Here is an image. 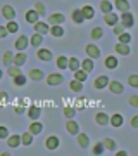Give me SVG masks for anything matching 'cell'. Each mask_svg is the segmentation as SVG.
Returning a JSON list of instances; mask_svg holds the SVG:
<instances>
[{"label": "cell", "mask_w": 138, "mask_h": 156, "mask_svg": "<svg viewBox=\"0 0 138 156\" xmlns=\"http://www.w3.org/2000/svg\"><path fill=\"white\" fill-rule=\"evenodd\" d=\"M121 24L124 28H131L135 24V19H133V14L130 11L128 12H121Z\"/></svg>", "instance_id": "cell-1"}, {"label": "cell", "mask_w": 138, "mask_h": 156, "mask_svg": "<svg viewBox=\"0 0 138 156\" xmlns=\"http://www.w3.org/2000/svg\"><path fill=\"white\" fill-rule=\"evenodd\" d=\"M85 50H86V56H88L90 59H99L100 57V49L93 44H88Z\"/></svg>", "instance_id": "cell-2"}, {"label": "cell", "mask_w": 138, "mask_h": 156, "mask_svg": "<svg viewBox=\"0 0 138 156\" xmlns=\"http://www.w3.org/2000/svg\"><path fill=\"white\" fill-rule=\"evenodd\" d=\"M62 82H64V76H62V75H59V73H52V75H49V76H47V83L52 85V87H55V85H61Z\"/></svg>", "instance_id": "cell-3"}, {"label": "cell", "mask_w": 138, "mask_h": 156, "mask_svg": "<svg viewBox=\"0 0 138 156\" xmlns=\"http://www.w3.org/2000/svg\"><path fill=\"white\" fill-rule=\"evenodd\" d=\"M66 130L69 132V134H72V135H78V134H79V125H78V123L74 122V120H71V118H67Z\"/></svg>", "instance_id": "cell-4"}, {"label": "cell", "mask_w": 138, "mask_h": 156, "mask_svg": "<svg viewBox=\"0 0 138 156\" xmlns=\"http://www.w3.org/2000/svg\"><path fill=\"white\" fill-rule=\"evenodd\" d=\"M2 16L9 19V21H14V17H16V11H14V7L12 5H4L2 7Z\"/></svg>", "instance_id": "cell-5"}, {"label": "cell", "mask_w": 138, "mask_h": 156, "mask_svg": "<svg viewBox=\"0 0 138 156\" xmlns=\"http://www.w3.org/2000/svg\"><path fill=\"white\" fill-rule=\"evenodd\" d=\"M110 89V92L112 94H123V90H124V87H123L121 82H117V80H114V82H109V85H107Z\"/></svg>", "instance_id": "cell-6"}, {"label": "cell", "mask_w": 138, "mask_h": 156, "mask_svg": "<svg viewBox=\"0 0 138 156\" xmlns=\"http://www.w3.org/2000/svg\"><path fill=\"white\" fill-rule=\"evenodd\" d=\"M95 122L99 123V125H102V127H105V125L110 123V116L105 115V113H97V115H95Z\"/></svg>", "instance_id": "cell-7"}, {"label": "cell", "mask_w": 138, "mask_h": 156, "mask_svg": "<svg viewBox=\"0 0 138 156\" xmlns=\"http://www.w3.org/2000/svg\"><path fill=\"white\" fill-rule=\"evenodd\" d=\"M64 19H66V17L62 16L61 12H55V14H52V16L49 17V24H52V26H55V24H62Z\"/></svg>", "instance_id": "cell-8"}, {"label": "cell", "mask_w": 138, "mask_h": 156, "mask_svg": "<svg viewBox=\"0 0 138 156\" xmlns=\"http://www.w3.org/2000/svg\"><path fill=\"white\" fill-rule=\"evenodd\" d=\"M33 26H35V31L40 33V35H45V33H49V31H50L49 24H45V23H42V21H36Z\"/></svg>", "instance_id": "cell-9"}, {"label": "cell", "mask_w": 138, "mask_h": 156, "mask_svg": "<svg viewBox=\"0 0 138 156\" xmlns=\"http://www.w3.org/2000/svg\"><path fill=\"white\" fill-rule=\"evenodd\" d=\"M109 85V78L107 76H99V78H95V82H93V87L95 89H105Z\"/></svg>", "instance_id": "cell-10"}, {"label": "cell", "mask_w": 138, "mask_h": 156, "mask_svg": "<svg viewBox=\"0 0 138 156\" xmlns=\"http://www.w3.org/2000/svg\"><path fill=\"white\" fill-rule=\"evenodd\" d=\"M28 76L31 78L33 82H42L45 75H43V71H42V69H36V68H35V69H31V71H29V75H28Z\"/></svg>", "instance_id": "cell-11"}, {"label": "cell", "mask_w": 138, "mask_h": 156, "mask_svg": "<svg viewBox=\"0 0 138 156\" xmlns=\"http://www.w3.org/2000/svg\"><path fill=\"white\" fill-rule=\"evenodd\" d=\"M47 149H50V151H54V149H57L59 147V137H55V135H50L49 139H47Z\"/></svg>", "instance_id": "cell-12"}, {"label": "cell", "mask_w": 138, "mask_h": 156, "mask_svg": "<svg viewBox=\"0 0 138 156\" xmlns=\"http://www.w3.org/2000/svg\"><path fill=\"white\" fill-rule=\"evenodd\" d=\"M123 122H124V118H123V115H119V113H116V115L110 116V125H112V127L119 128L123 125Z\"/></svg>", "instance_id": "cell-13"}, {"label": "cell", "mask_w": 138, "mask_h": 156, "mask_svg": "<svg viewBox=\"0 0 138 156\" xmlns=\"http://www.w3.org/2000/svg\"><path fill=\"white\" fill-rule=\"evenodd\" d=\"M36 56H38L40 61H50V59H52V52H50L49 49H40L38 52H36Z\"/></svg>", "instance_id": "cell-14"}, {"label": "cell", "mask_w": 138, "mask_h": 156, "mask_svg": "<svg viewBox=\"0 0 138 156\" xmlns=\"http://www.w3.org/2000/svg\"><path fill=\"white\" fill-rule=\"evenodd\" d=\"M116 52L117 54H121V56H128L131 50H130V47H128V44H116Z\"/></svg>", "instance_id": "cell-15"}, {"label": "cell", "mask_w": 138, "mask_h": 156, "mask_svg": "<svg viewBox=\"0 0 138 156\" xmlns=\"http://www.w3.org/2000/svg\"><path fill=\"white\" fill-rule=\"evenodd\" d=\"M38 17H40V14L35 11V9H33V11H28L26 12V21L31 23V24H35V23L38 21Z\"/></svg>", "instance_id": "cell-16"}, {"label": "cell", "mask_w": 138, "mask_h": 156, "mask_svg": "<svg viewBox=\"0 0 138 156\" xmlns=\"http://www.w3.org/2000/svg\"><path fill=\"white\" fill-rule=\"evenodd\" d=\"M104 21L105 24H117V16L116 14H112V12H107V14H104Z\"/></svg>", "instance_id": "cell-17"}, {"label": "cell", "mask_w": 138, "mask_h": 156, "mask_svg": "<svg viewBox=\"0 0 138 156\" xmlns=\"http://www.w3.org/2000/svg\"><path fill=\"white\" fill-rule=\"evenodd\" d=\"M72 21L76 23V24H79V23L85 21V16H83L81 9H74V11H72Z\"/></svg>", "instance_id": "cell-18"}, {"label": "cell", "mask_w": 138, "mask_h": 156, "mask_svg": "<svg viewBox=\"0 0 138 156\" xmlns=\"http://www.w3.org/2000/svg\"><path fill=\"white\" fill-rule=\"evenodd\" d=\"M42 130H43V125H42V123H38V122H33L31 125H29V132H31L33 135L42 134Z\"/></svg>", "instance_id": "cell-19"}, {"label": "cell", "mask_w": 138, "mask_h": 156, "mask_svg": "<svg viewBox=\"0 0 138 156\" xmlns=\"http://www.w3.org/2000/svg\"><path fill=\"white\" fill-rule=\"evenodd\" d=\"M26 47H28V37H24V35H22V37H19V38H17L16 49L17 50H24Z\"/></svg>", "instance_id": "cell-20"}, {"label": "cell", "mask_w": 138, "mask_h": 156, "mask_svg": "<svg viewBox=\"0 0 138 156\" xmlns=\"http://www.w3.org/2000/svg\"><path fill=\"white\" fill-rule=\"evenodd\" d=\"M14 56H16V54H12L11 50H5V52H4V64H5V66H12Z\"/></svg>", "instance_id": "cell-21"}, {"label": "cell", "mask_w": 138, "mask_h": 156, "mask_svg": "<svg viewBox=\"0 0 138 156\" xmlns=\"http://www.w3.org/2000/svg\"><path fill=\"white\" fill-rule=\"evenodd\" d=\"M40 115H42V109H40V108H36V106H31L29 109H28V116L31 118V120H36Z\"/></svg>", "instance_id": "cell-22"}, {"label": "cell", "mask_w": 138, "mask_h": 156, "mask_svg": "<svg viewBox=\"0 0 138 156\" xmlns=\"http://www.w3.org/2000/svg\"><path fill=\"white\" fill-rule=\"evenodd\" d=\"M116 7L121 12H128L130 11V2L128 0H116Z\"/></svg>", "instance_id": "cell-23"}, {"label": "cell", "mask_w": 138, "mask_h": 156, "mask_svg": "<svg viewBox=\"0 0 138 156\" xmlns=\"http://www.w3.org/2000/svg\"><path fill=\"white\" fill-rule=\"evenodd\" d=\"M26 54H22V52H17L16 56H14V64H16V66H22V64H24V62H26Z\"/></svg>", "instance_id": "cell-24"}, {"label": "cell", "mask_w": 138, "mask_h": 156, "mask_svg": "<svg viewBox=\"0 0 138 156\" xmlns=\"http://www.w3.org/2000/svg\"><path fill=\"white\" fill-rule=\"evenodd\" d=\"M21 144H24V146H31L33 144V134H31V132L22 134L21 135Z\"/></svg>", "instance_id": "cell-25"}, {"label": "cell", "mask_w": 138, "mask_h": 156, "mask_svg": "<svg viewBox=\"0 0 138 156\" xmlns=\"http://www.w3.org/2000/svg\"><path fill=\"white\" fill-rule=\"evenodd\" d=\"M83 12V16H85V19H92V17L95 16V11H93V7H90V5H85L81 9Z\"/></svg>", "instance_id": "cell-26"}, {"label": "cell", "mask_w": 138, "mask_h": 156, "mask_svg": "<svg viewBox=\"0 0 138 156\" xmlns=\"http://www.w3.org/2000/svg\"><path fill=\"white\" fill-rule=\"evenodd\" d=\"M90 37H92L93 40L102 38V37H104V30H102V28H99V26H95V28L92 30V31H90Z\"/></svg>", "instance_id": "cell-27"}, {"label": "cell", "mask_w": 138, "mask_h": 156, "mask_svg": "<svg viewBox=\"0 0 138 156\" xmlns=\"http://www.w3.org/2000/svg\"><path fill=\"white\" fill-rule=\"evenodd\" d=\"M42 42H43V35H40V33H35L33 37L29 38V44L33 45V47H38Z\"/></svg>", "instance_id": "cell-28"}, {"label": "cell", "mask_w": 138, "mask_h": 156, "mask_svg": "<svg viewBox=\"0 0 138 156\" xmlns=\"http://www.w3.org/2000/svg\"><path fill=\"white\" fill-rule=\"evenodd\" d=\"M69 87H71V90H74V92H81L83 90V82H79V80H72V82H69Z\"/></svg>", "instance_id": "cell-29"}, {"label": "cell", "mask_w": 138, "mask_h": 156, "mask_svg": "<svg viewBox=\"0 0 138 156\" xmlns=\"http://www.w3.org/2000/svg\"><path fill=\"white\" fill-rule=\"evenodd\" d=\"M100 11L104 12V14L112 12V4H110L109 0H102V2H100Z\"/></svg>", "instance_id": "cell-30"}, {"label": "cell", "mask_w": 138, "mask_h": 156, "mask_svg": "<svg viewBox=\"0 0 138 156\" xmlns=\"http://www.w3.org/2000/svg\"><path fill=\"white\" fill-rule=\"evenodd\" d=\"M7 144L11 146V147H17V146L21 144V135H11L9 140H7Z\"/></svg>", "instance_id": "cell-31"}, {"label": "cell", "mask_w": 138, "mask_h": 156, "mask_svg": "<svg viewBox=\"0 0 138 156\" xmlns=\"http://www.w3.org/2000/svg\"><path fill=\"white\" fill-rule=\"evenodd\" d=\"M102 144H104L105 149H109V151H114V149H116V142H114V139H110V137L104 139V140H102Z\"/></svg>", "instance_id": "cell-32"}, {"label": "cell", "mask_w": 138, "mask_h": 156, "mask_svg": "<svg viewBox=\"0 0 138 156\" xmlns=\"http://www.w3.org/2000/svg\"><path fill=\"white\" fill-rule=\"evenodd\" d=\"M81 66H83V71H86V73H90L92 69H93V59H85V61L81 62Z\"/></svg>", "instance_id": "cell-33"}, {"label": "cell", "mask_w": 138, "mask_h": 156, "mask_svg": "<svg viewBox=\"0 0 138 156\" xmlns=\"http://www.w3.org/2000/svg\"><path fill=\"white\" fill-rule=\"evenodd\" d=\"M50 33H52V37H62L64 35V28H61V24H55V26L50 28Z\"/></svg>", "instance_id": "cell-34"}, {"label": "cell", "mask_w": 138, "mask_h": 156, "mask_svg": "<svg viewBox=\"0 0 138 156\" xmlns=\"http://www.w3.org/2000/svg\"><path fill=\"white\" fill-rule=\"evenodd\" d=\"M117 66V59L114 56H109L105 59V68H109V69H114Z\"/></svg>", "instance_id": "cell-35"}, {"label": "cell", "mask_w": 138, "mask_h": 156, "mask_svg": "<svg viewBox=\"0 0 138 156\" xmlns=\"http://www.w3.org/2000/svg\"><path fill=\"white\" fill-rule=\"evenodd\" d=\"M88 135H85V134H78V144L81 146L83 149H85V147H86V146H88Z\"/></svg>", "instance_id": "cell-36"}, {"label": "cell", "mask_w": 138, "mask_h": 156, "mask_svg": "<svg viewBox=\"0 0 138 156\" xmlns=\"http://www.w3.org/2000/svg\"><path fill=\"white\" fill-rule=\"evenodd\" d=\"M79 66H81V62L78 61L76 57H71V59H69V69H71V71H76V69H79Z\"/></svg>", "instance_id": "cell-37"}, {"label": "cell", "mask_w": 138, "mask_h": 156, "mask_svg": "<svg viewBox=\"0 0 138 156\" xmlns=\"http://www.w3.org/2000/svg\"><path fill=\"white\" fill-rule=\"evenodd\" d=\"M57 66L61 68V69H66V68L69 66V59H67L66 56H61L57 59Z\"/></svg>", "instance_id": "cell-38"}, {"label": "cell", "mask_w": 138, "mask_h": 156, "mask_svg": "<svg viewBox=\"0 0 138 156\" xmlns=\"http://www.w3.org/2000/svg\"><path fill=\"white\" fill-rule=\"evenodd\" d=\"M86 76H88V73H86V71H81V69H76V71H74V78L79 80V82H85Z\"/></svg>", "instance_id": "cell-39"}, {"label": "cell", "mask_w": 138, "mask_h": 156, "mask_svg": "<svg viewBox=\"0 0 138 156\" xmlns=\"http://www.w3.org/2000/svg\"><path fill=\"white\" fill-rule=\"evenodd\" d=\"M14 83L17 85V87H22V85L26 83V76H24V75H17V76H14Z\"/></svg>", "instance_id": "cell-40"}, {"label": "cell", "mask_w": 138, "mask_h": 156, "mask_svg": "<svg viewBox=\"0 0 138 156\" xmlns=\"http://www.w3.org/2000/svg\"><path fill=\"white\" fill-rule=\"evenodd\" d=\"M17 30H19V24H17L16 21H9V24H7V31H9V33H16Z\"/></svg>", "instance_id": "cell-41"}, {"label": "cell", "mask_w": 138, "mask_h": 156, "mask_svg": "<svg viewBox=\"0 0 138 156\" xmlns=\"http://www.w3.org/2000/svg\"><path fill=\"white\" fill-rule=\"evenodd\" d=\"M128 83L131 85V87H135V89H138V75H130Z\"/></svg>", "instance_id": "cell-42"}, {"label": "cell", "mask_w": 138, "mask_h": 156, "mask_svg": "<svg viewBox=\"0 0 138 156\" xmlns=\"http://www.w3.org/2000/svg\"><path fill=\"white\" fill-rule=\"evenodd\" d=\"M104 149H105L104 144H102V142H97V144L93 146V154H97V156L102 154V153H104Z\"/></svg>", "instance_id": "cell-43"}, {"label": "cell", "mask_w": 138, "mask_h": 156, "mask_svg": "<svg viewBox=\"0 0 138 156\" xmlns=\"http://www.w3.org/2000/svg\"><path fill=\"white\" fill-rule=\"evenodd\" d=\"M9 75H11L12 78L17 76V75H21V69H19V66H9Z\"/></svg>", "instance_id": "cell-44"}, {"label": "cell", "mask_w": 138, "mask_h": 156, "mask_svg": "<svg viewBox=\"0 0 138 156\" xmlns=\"http://www.w3.org/2000/svg\"><path fill=\"white\" fill-rule=\"evenodd\" d=\"M117 37H119V42H121V44H128V42L131 40V35L130 33H121V35H117Z\"/></svg>", "instance_id": "cell-45"}, {"label": "cell", "mask_w": 138, "mask_h": 156, "mask_svg": "<svg viewBox=\"0 0 138 156\" xmlns=\"http://www.w3.org/2000/svg\"><path fill=\"white\" fill-rule=\"evenodd\" d=\"M35 11L38 12L40 16H43V14H45V7H43V4H42V2H36V4H35Z\"/></svg>", "instance_id": "cell-46"}, {"label": "cell", "mask_w": 138, "mask_h": 156, "mask_svg": "<svg viewBox=\"0 0 138 156\" xmlns=\"http://www.w3.org/2000/svg\"><path fill=\"white\" fill-rule=\"evenodd\" d=\"M9 137V130L4 125H0V139H7Z\"/></svg>", "instance_id": "cell-47"}, {"label": "cell", "mask_w": 138, "mask_h": 156, "mask_svg": "<svg viewBox=\"0 0 138 156\" xmlns=\"http://www.w3.org/2000/svg\"><path fill=\"white\" fill-rule=\"evenodd\" d=\"M64 115H66V118H72L74 115H76V109H72V108H66V109H64Z\"/></svg>", "instance_id": "cell-48"}, {"label": "cell", "mask_w": 138, "mask_h": 156, "mask_svg": "<svg viewBox=\"0 0 138 156\" xmlns=\"http://www.w3.org/2000/svg\"><path fill=\"white\" fill-rule=\"evenodd\" d=\"M114 33L116 35L124 33V26H123V24H114Z\"/></svg>", "instance_id": "cell-49"}, {"label": "cell", "mask_w": 138, "mask_h": 156, "mask_svg": "<svg viewBox=\"0 0 138 156\" xmlns=\"http://www.w3.org/2000/svg\"><path fill=\"white\" fill-rule=\"evenodd\" d=\"M130 104H131L133 108H138V95H131V97H130Z\"/></svg>", "instance_id": "cell-50"}, {"label": "cell", "mask_w": 138, "mask_h": 156, "mask_svg": "<svg viewBox=\"0 0 138 156\" xmlns=\"http://www.w3.org/2000/svg\"><path fill=\"white\" fill-rule=\"evenodd\" d=\"M9 31H7V26H0V38H5Z\"/></svg>", "instance_id": "cell-51"}, {"label": "cell", "mask_w": 138, "mask_h": 156, "mask_svg": "<svg viewBox=\"0 0 138 156\" xmlns=\"http://www.w3.org/2000/svg\"><path fill=\"white\" fill-rule=\"evenodd\" d=\"M131 127L133 128H138V116H133L131 118Z\"/></svg>", "instance_id": "cell-52"}, {"label": "cell", "mask_w": 138, "mask_h": 156, "mask_svg": "<svg viewBox=\"0 0 138 156\" xmlns=\"http://www.w3.org/2000/svg\"><path fill=\"white\" fill-rule=\"evenodd\" d=\"M7 99V92H0V102H4Z\"/></svg>", "instance_id": "cell-53"}, {"label": "cell", "mask_w": 138, "mask_h": 156, "mask_svg": "<svg viewBox=\"0 0 138 156\" xmlns=\"http://www.w3.org/2000/svg\"><path fill=\"white\" fill-rule=\"evenodd\" d=\"M117 156H126V151H119V153H116Z\"/></svg>", "instance_id": "cell-54"}, {"label": "cell", "mask_w": 138, "mask_h": 156, "mask_svg": "<svg viewBox=\"0 0 138 156\" xmlns=\"http://www.w3.org/2000/svg\"><path fill=\"white\" fill-rule=\"evenodd\" d=\"M22 111H24V109H22V108H16V113H17V115H21Z\"/></svg>", "instance_id": "cell-55"}, {"label": "cell", "mask_w": 138, "mask_h": 156, "mask_svg": "<svg viewBox=\"0 0 138 156\" xmlns=\"http://www.w3.org/2000/svg\"><path fill=\"white\" fill-rule=\"evenodd\" d=\"M0 80H2V69H0Z\"/></svg>", "instance_id": "cell-56"}]
</instances>
